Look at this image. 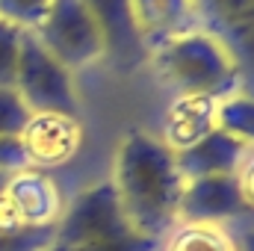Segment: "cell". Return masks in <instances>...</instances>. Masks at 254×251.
Instances as JSON below:
<instances>
[{
	"instance_id": "30bf717a",
	"label": "cell",
	"mask_w": 254,
	"mask_h": 251,
	"mask_svg": "<svg viewBox=\"0 0 254 251\" xmlns=\"http://www.w3.org/2000/svg\"><path fill=\"white\" fill-rule=\"evenodd\" d=\"M83 6L89 9L104 36V60H110L122 71H133L148 60L133 24L130 0H83Z\"/></svg>"
},
{
	"instance_id": "52a82bcc",
	"label": "cell",
	"mask_w": 254,
	"mask_h": 251,
	"mask_svg": "<svg viewBox=\"0 0 254 251\" xmlns=\"http://www.w3.org/2000/svg\"><path fill=\"white\" fill-rule=\"evenodd\" d=\"M252 222L254 216L240 195V184L234 175L198 178L184 184L178 204V225H222L234 231Z\"/></svg>"
},
{
	"instance_id": "7a4b0ae2",
	"label": "cell",
	"mask_w": 254,
	"mask_h": 251,
	"mask_svg": "<svg viewBox=\"0 0 254 251\" xmlns=\"http://www.w3.org/2000/svg\"><path fill=\"white\" fill-rule=\"evenodd\" d=\"M145 63L157 80L175 95H210L228 98L240 92V71L228 48L201 27L181 33L148 54Z\"/></svg>"
},
{
	"instance_id": "8992f818",
	"label": "cell",
	"mask_w": 254,
	"mask_h": 251,
	"mask_svg": "<svg viewBox=\"0 0 254 251\" xmlns=\"http://www.w3.org/2000/svg\"><path fill=\"white\" fill-rule=\"evenodd\" d=\"M198 27L216 36L240 71V95L254 98V0H195Z\"/></svg>"
},
{
	"instance_id": "ffe728a7",
	"label": "cell",
	"mask_w": 254,
	"mask_h": 251,
	"mask_svg": "<svg viewBox=\"0 0 254 251\" xmlns=\"http://www.w3.org/2000/svg\"><path fill=\"white\" fill-rule=\"evenodd\" d=\"M0 169H3V172L30 169V166H27V157H24V151H21L18 136H0Z\"/></svg>"
},
{
	"instance_id": "3957f363",
	"label": "cell",
	"mask_w": 254,
	"mask_h": 251,
	"mask_svg": "<svg viewBox=\"0 0 254 251\" xmlns=\"http://www.w3.org/2000/svg\"><path fill=\"white\" fill-rule=\"evenodd\" d=\"M57 243L71 251H160V240L130 228L113 181H98L65 204Z\"/></svg>"
},
{
	"instance_id": "2e32d148",
	"label": "cell",
	"mask_w": 254,
	"mask_h": 251,
	"mask_svg": "<svg viewBox=\"0 0 254 251\" xmlns=\"http://www.w3.org/2000/svg\"><path fill=\"white\" fill-rule=\"evenodd\" d=\"M54 0H0V21L18 27V30H36L42 18L48 15Z\"/></svg>"
},
{
	"instance_id": "603a6c76",
	"label": "cell",
	"mask_w": 254,
	"mask_h": 251,
	"mask_svg": "<svg viewBox=\"0 0 254 251\" xmlns=\"http://www.w3.org/2000/svg\"><path fill=\"white\" fill-rule=\"evenodd\" d=\"M9 175H12V172H3V169H0V195H3V189L9 184Z\"/></svg>"
},
{
	"instance_id": "4fadbf2b",
	"label": "cell",
	"mask_w": 254,
	"mask_h": 251,
	"mask_svg": "<svg viewBox=\"0 0 254 251\" xmlns=\"http://www.w3.org/2000/svg\"><path fill=\"white\" fill-rule=\"evenodd\" d=\"M249 154V148L234 139L231 133L225 130H213L207 133L201 142H195L192 148L175 154V166L187 181H198V178H216V175H237L243 157Z\"/></svg>"
},
{
	"instance_id": "44dd1931",
	"label": "cell",
	"mask_w": 254,
	"mask_h": 251,
	"mask_svg": "<svg viewBox=\"0 0 254 251\" xmlns=\"http://www.w3.org/2000/svg\"><path fill=\"white\" fill-rule=\"evenodd\" d=\"M237 184H240V195L249 207V213L254 216V148H249V154L243 157L240 169H237Z\"/></svg>"
},
{
	"instance_id": "8fae6325",
	"label": "cell",
	"mask_w": 254,
	"mask_h": 251,
	"mask_svg": "<svg viewBox=\"0 0 254 251\" xmlns=\"http://www.w3.org/2000/svg\"><path fill=\"white\" fill-rule=\"evenodd\" d=\"M219 98L210 95H175L166 107L163 116V133L160 142L172 151L181 154L201 142L207 133L219 127Z\"/></svg>"
},
{
	"instance_id": "ba28073f",
	"label": "cell",
	"mask_w": 254,
	"mask_h": 251,
	"mask_svg": "<svg viewBox=\"0 0 254 251\" xmlns=\"http://www.w3.org/2000/svg\"><path fill=\"white\" fill-rule=\"evenodd\" d=\"M83 133H86V127L80 122V116L33 113L24 130L18 133V142H21V151H24L30 169L51 172V169L71 163L80 154Z\"/></svg>"
},
{
	"instance_id": "5bb4252c",
	"label": "cell",
	"mask_w": 254,
	"mask_h": 251,
	"mask_svg": "<svg viewBox=\"0 0 254 251\" xmlns=\"http://www.w3.org/2000/svg\"><path fill=\"white\" fill-rule=\"evenodd\" d=\"M160 251H237V243L222 225H175L160 240Z\"/></svg>"
},
{
	"instance_id": "d6986e66",
	"label": "cell",
	"mask_w": 254,
	"mask_h": 251,
	"mask_svg": "<svg viewBox=\"0 0 254 251\" xmlns=\"http://www.w3.org/2000/svg\"><path fill=\"white\" fill-rule=\"evenodd\" d=\"M57 240V225L51 228H27L21 234L3 237L0 234V251H45Z\"/></svg>"
},
{
	"instance_id": "5b68a950",
	"label": "cell",
	"mask_w": 254,
	"mask_h": 251,
	"mask_svg": "<svg viewBox=\"0 0 254 251\" xmlns=\"http://www.w3.org/2000/svg\"><path fill=\"white\" fill-rule=\"evenodd\" d=\"M33 36L71 71L104 60V36L83 0H54Z\"/></svg>"
},
{
	"instance_id": "9c48e42d",
	"label": "cell",
	"mask_w": 254,
	"mask_h": 251,
	"mask_svg": "<svg viewBox=\"0 0 254 251\" xmlns=\"http://www.w3.org/2000/svg\"><path fill=\"white\" fill-rule=\"evenodd\" d=\"M3 195L24 228H51L60 222L65 210V198L57 181L51 178V172L42 169L12 172Z\"/></svg>"
},
{
	"instance_id": "7c38bea8",
	"label": "cell",
	"mask_w": 254,
	"mask_h": 251,
	"mask_svg": "<svg viewBox=\"0 0 254 251\" xmlns=\"http://www.w3.org/2000/svg\"><path fill=\"white\" fill-rule=\"evenodd\" d=\"M130 12L145 54L181 33L198 30L195 0H130Z\"/></svg>"
},
{
	"instance_id": "7402d4cb",
	"label": "cell",
	"mask_w": 254,
	"mask_h": 251,
	"mask_svg": "<svg viewBox=\"0 0 254 251\" xmlns=\"http://www.w3.org/2000/svg\"><path fill=\"white\" fill-rule=\"evenodd\" d=\"M231 234H234L237 251H254V222L252 225H240V228H234Z\"/></svg>"
},
{
	"instance_id": "e0dca14e",
	"label": "cell",
	"mask_w": 254,
	"mask_h": 251,
	"mask_svg": "<svg viewBox=\"0 0 254 251\" xmlns=\"http://www.w3.org/2000/svg\"><path fill=\"white\" fill-rule=\"evenodd\" d=\"M33 113L12 86H0V136H18Z\"/></svg>"
},
{
	"instance_id": "cb8c5ba5",
	"label": "cell",
	"mask_w": 254,
	"mask_h": 251,
	"mask_svg": "<svg viewBox=\"0 0 254 251\" xmlns=\"http://www.w3.org/2000/svg\"><path fill=\"white\" fill-rule=\"evenodd\" d=\"M45 251H71V249H65V246H60V243L54 240V243H51V246H48V249H45Z\"/></svg>"
},
{
	"instance_id": "ac0fdd59",
	"label": "cell",
	"mask_w": 254,
	"mask_h": 251,
	"mask_svg": "<svg viewBox=\"0 0 254 251\" xmlns=\"http://www.w3.org/2000/svg\"><path fill=\"white\" fill-rule=\"evenodd\" d=\"M21 36H24V30H18V27L0 21V86H12V80H15Z\"/></svg>"
},
{
	"instance_id": "277c9868",
	"label": "cell",
	"mask_w": 254,
	"mask_h": 251,
	"mask_svg": "<svg viewBox=\"0 0 254 251\" xmlns=\"http://www.w3.org/2000/svg\"><path fill=\"white\" fill-rule=\"evenodd\" d=\"M12 89L21 95L30 113H65L80 116V92L74 71L65 68L30 30L21 36Z\"/></svg>"
},
{
	"instance_id": "6da1fadb",
	"label": "cell",
	"mask_w": 254,
	"mask_h": 251,
	"mask_svg": "<svg viewBox=\"0 0 254 251\" xmlns=\"http://www.w3.org/2000/svg\"><path fill=\"white\" fill-rule=\"evenodd\" d=\"M113 187L133 231L151 240H163L178 225V204L184 178L175 166V154L139 127H130L116 151Z\"/></svg>"
},
{
	"instance_id": "9a60e30c",
	"label": "cell",
	"mask_w": 254,
	"mask_h": 251,
	"mask_svg": "<svg viewBox=\"0 0 254 251\" xmlns=\"http://www.w3.org/2000/svg\"><path fill=\"white\" fill-rule=\"evenodd\" d=\"M219 130L240 139L246 148H254V98L249 95H228L219 101Z\"/></svg>"
}]
</instances>
